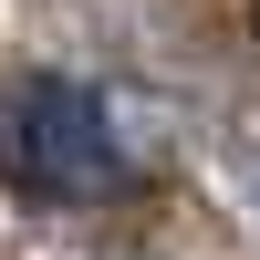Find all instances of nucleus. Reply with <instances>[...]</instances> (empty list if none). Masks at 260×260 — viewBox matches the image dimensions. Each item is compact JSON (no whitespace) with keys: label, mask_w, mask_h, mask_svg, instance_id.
Here are the masks:
<instances>
[{"label":"nucleus","mask_w":260,"mask_h":260,"mask_svg":"<svg viewBox=\"0 0 260 260\" xmlns=\"http://www.w3.org/2000/svg\"><path fill=\"white\" fill-rule=\"evenodd\" d=\"M0 177L42 208H94L125 187V136L94 83L73 73H21L0 94Z\"/></svg>","instance_id":"obj_1"}]
</instances>
